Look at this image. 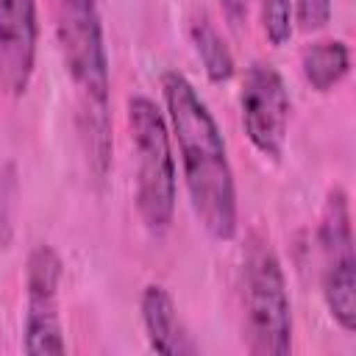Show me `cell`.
Here are the masks:
<instances>
[{
    "instance_id": "1",
    "label": "cell",
    "mask_w": 356,
    "mask_h": 356,
    "mask_svg": "<svg viewBox=\"0 0 356 356\" xmlns=\"http://www.w3.org/2000/svg\"><path fill=\"white\" fill-rule=\"evenodd\" d=\"M161 97L170 136L178 145L192 211L211 239L231 242L239 231V203L225 136L184 72L167 70L161 75Z\"/></svg>"
},
{
    "instance_id": "2",
    "label": "cell",
    "mask_w": 356,
    "mask_h": 356,
    "mask_svg": "<svg viewBox=\"0 0 356 356\" xmlns=\"http://www.w3.org/2000/svg\"><path fill=\"white\" fill-rule=\"evenodd\" d=\"M53 25L75 97V125L92 175L111 167V64L97 0H53Z\"/></svg>"
},
{
    "instance_id": "3",
    "label": "cell",
    "mask_w": 356,
    "mask_h": 356,
    "mask_svg": "<svg viewBox=\"0 0 356 356\" xmlns=\"http://www.w3.org/2000/svg\"><path fill=\"white\" fill-rule=\"evenodd\" d=\"M239 298H242V337L253 356L292 353V300L281 259L270 236L253 231L242 245L239 261Z\"/></svg>"
},
{
    "instance_id": "4",
    "label": "cell",
    "mask_w": 356,
    "mask_h": 356,
    "mask_svg": "<svg viewBox=\"0 0 356 356\" xmlns=\"http://www.w3.org/2000/svg\"><path fill=\"white\" fill-rule=\"evenodd\" d=\"M128 134L136 159V211L153 236L170 231L178 200V172L172 156V136L164 111L147 95L128 97Z\"/></svg>"
},
{
    "instance_id": "5",
    "label": "cell",
    "mask_w": 356,
    "mask_h": 356,
    "mask_svg": "<svg viewBox=\"0 0 356 356\" xmlns=\"http://www.w3.org/2000/svg\"><path fill=\"white\" fill-rule=\"evenodd\" d=\"M320 286L331 320L345 331H356V250L350 228V203L342 186L325 192L320 225Z\"/></svg>"
},
{
    "instance_id": "6",
    "label": "cell",
    "mask_w": 356,
    "mask_h": 356,
    "mask_svg": "<svg viewBox=\"0 0 356 356\" xmlns=\"http://www.w3.org/2000/svg\"><path fill=\"white\" fill-rule=\"evenodd\" d=\"M239 111L245 136L253 150L270 161H281L289 136L292 97L284 75L273 64L253 61L245 70L239 89Z\"/></svg>"
},
{
    "instance_id": "7",
    "label": "cell",
    "mask_w": 356,
    "mask_h": 356,
    "mask_svg": "<svg viewBox=\"0 0 356 356\" xmlns=\"http://www.w3.org/2000/svg\"><path fill=\"white\" fill-rule=\"evenodd\" d=\"M61 275L64 264L53 245L39 242L28 253L25 264V323H22V350L39 353H67L64 325H61Z\"/></svg>"
},
{
    "instance_id": "8",
    "label": "cell",
    "mask_w": 356,
    "mask_h": 356,
    "mask_svg": "<svg viewBox=\"0 0 356 356\" xmlns=\"http://www.w3.org/2000/svg\"><path fill=\"white\" fill-rule=\"evenodd\" d=\"M36 0H0V92L22 97L36 72Z\"/></svg>"
},
{
    "instance_id": "9",
    "label": "cell",
    "mask_w": 356,
    "mask_h": 356,
    "mask_svg": "<svg viewBox=\"0 0 356 356\" xmlns=\"http://www.w3.org/2000/svg\"><path fill=\"white\" fill-rule=\"evenodd\" d=\"M139 312H142V328L147 337L150 350L164 353V356H192L197 353V345L184 325L178 306L170 295L167 286L161 284H147L139 298Z\"/></svg>"
},
{
    "instance_id": "10",
    "label": "cell",
    "mask_w": 356,
    "mask_h": 356,
    "mask_svg": "<svg viewBox=\"0 0 356 356\" xmlns=\"http://www.w3.org/2000/svg\"><path fill=\"white\" fill-rule=\"evenodd\" d=\"M300 72H303V81L320 95L337 89L350 72L348 42L345 39H317V42L306 44L300 53Z\"/></svg>"
},
{
    "instance_id": "11",
    "label": "cell",
    "mask_w": 356,
    "mask_h": 356,
    "mask_svg": "<svg viewBox=\"0 0 356 356\" xmlns=\"http://www.w3.org/2000/svg\"><path fill=\"white\" fill-rule=\"evenodd\" d=\"M189 39H192V47L203 64V72L211 83H228L236 72V61H234V53L228 47V42L222 39V33L214 28V22L200 14L192 19L189 25Z\"/></svg>"
},
{
    "instance_id": "12",
    "label": "cell",
    "mask_w": 356,
    "mask_h": 356,
    "mask_svg": "<svg viewBox=\"0 0 356 356\" xmlns=\"http://www.w3.org/2000/svg\"><path fill=\"white\" fill-rule=\"evenodd\" d=\"M261 31L273 47H284L292 39V0H259Z\"/></svg>"
},
{
    "instance_id": "13",
    "label": "cell",
    "mask_w": 356,
    "mask_h": 356,
    "mask_svg": "<svg viewBox=\"0 0 356 356\" xmlns=\"http://www.w3.org/2000/svg\"><path fill=\"white\" fill-rule=\"evenodd\" d=\"M331 0H292V22L303 33H317L331 22Z\"/></svg>"
},
{
    "instance_id": "14",
    "label": "cell",
    "mask_w": 356,
    "mask_h": 356,
    "mask_svg": "<svg viewBox=\"0 0 356 356\" xmlns=\"http://www.w3.org/2000/svg\"><path fill=\"white\" fill-rule=\"evenodd\" d=\"M250 6H253V0H220L222 17L228 19V25H231V28H242V25L248 22Z\"/></svg>"
}]
</instances>
